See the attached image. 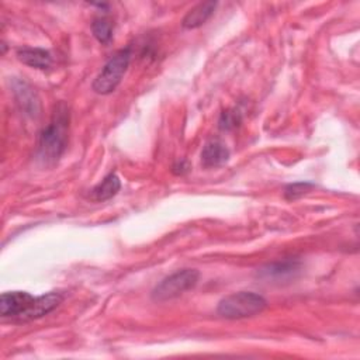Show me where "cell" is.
Wrapping results in <instances>:
<instances>
[{"label": "cell", "mask_w": 360, "mask_h": 360, "mask_svg": "<svg viewBox=\"0 0 360 360\" xmlns=\"http://www.w3.org/2000/svg\"><path fill=\"white\" fill-rule=\"evenodd\" d=\"M69 114L63 105L53 114L52 121L41 131L38 142V156L45 163L58 160L66 148Z\"/></svg>", "instance_id": "1"}, {"label": "cell", "mask_w": 360, "mask_h": 360, "mask_svg": "<svg viewBox=\"0 0 360 360\" xmlns=\"http://www.w3.org/2000/svg\"><path fill=\"white\" fill-rule=\"evenodd\" d=\"M131 51L129 48L120 49L115 52L107 63L103 66L101 72L93 82V90L98 94H110L112 93L117 86L121 83L122 76L129 65Z\"/></svg>", "instance_id": "3"}, {"label": "cell", "mask_w": 360, "mask_h": 360, "mask_svg": "<svg viewBox=\"0 0 360 360\" xmlns=\"http://www.w3.org/2000/svg\"><path fill=\"white\" fill-rule=\"evenodd\" d=\"M217 1H204L194 6L183 18L181 25L186 30H194L207 22V20L214 14Z\"/></svg>", "instance_id": "9"}, {"label": "cell", "mask_w": 360, "mask_h": 360, "mask_svg": "<svg viewBox=\"0 0 360 360\" xmlns=\"http://www.w3.org/2000/svg\"><path fill=\"white\" fill-rule=\"evenodd\" d=\"M229 159V149L218 139L207 142L201 152V163L205 167H218Z\"/></svg>", "instance_id": "8"}, {"label": "cell", "mask_w": 360, "mask_h": 360, "mask_svg": "<svg viewBox=\"0 0 360 360\" xmlns=\"http://www.w3.org/2000/svg\"><path fill=\"white\" fill-rule=\"evenodd\" d=\"M62 300H63V297L59 292H48L45 295L35 297L32 304L30 305V308L18 319L20 321L38 319V318L49 314L51 311H53L62 302Z\"/></svg>", "instance_id": "7"}, {"label": "cell", "mask_w": 360, "mask_h": 360, "mask_svg": "<svg viewBox=\"0 0 360 360\" xmlns=\"http://www.w3.org/2000/svg\"><path fill=\"white\" fill-rule=\"evenodd\" d=\"M240 122H242L240 111L236 110V108H229V110H226L221 114L219 121H218V127L224 131H231V129L236 128Z\"/></svg>", "instance_id": "14"}, {"label": "cell", "mask_w": 360, "mask_h": 360, "mask_svg": "<svg viewBox=\"0 0 360 360\" xmlns=\"http://www.w3.org/2000/svg\"><path fill=\"white\" fill-rule=\"evenodd\" d=\"M17 58L24 65L37 69H48L52 63V56L42 48H21L17 51Z\"/></svg>", "instance_id": "10"}, {"label": "cell", "mask_w": 360, "mask_h": 360, "mask_svg": "<svg viewBox=\"0 0 360 360\" xmlns=\"http://www.w3.org/2000/svg\"><path fill=\"white\" fill-rule=\"evenodd\" d=\"M14 90H15L18 103L27 111V114L37 115V112H38V98H37L34 90L31 87H28V84H25L24 82H18Z\"/></svg>", "instance_id": "12"}, {"label": "cell", "mask_w": 360, "mask_h": 360, "mask_svg": "<svg viewBox=\"0 0 360 360\" xmlns=\"http://www.w3.org/2000/svg\"><path fill=\"white\" fill-rule=\"evenodd\" d=\"M314 187L312 183L308 181H301V183H294V184H288L284 188V197L287 200H297L300 197H302L304 194H307L311 188Z\"/></svg>", "instance_id": "15"}, {"label": "cell", "mask_w": 360, "mask_h": 360, "mask_svg": "<svg viewBox=\"0 0 360 360\" xmlns=\"http://www.w3.org/2000/svg\"><path fill=\"white\" fill-rule=\"evenodd\" d=\"M34 295L25 291H10L3 292L0 298V314L1 316H17L20 318L32 304Z\"/></svg>", "instance_id": "5"}, {"label": "cell", "mask_w": 360, "mask_h": 360, "mask_svg": "<svg viewBox=\"0 0 360 360\" xmlns=\"http://www.w3.org/2000/svg\"><path fill=\"white\" fill-rule=\"evenodd\" d=\"M91 31L96 39L101 44H108L112 38V24L105 18H96L91 22Z\"/></svg>", "instance_id": "13"}, {"label": "cell", "mask_w": 360, "mask_h": 360, "mask_svg": "<svg viewBox=\"0 0 360 360\" xmlns=\"http://www.w3.org/2000/svg\"><path fill=\"white\" fill-rule=\"evenodd\" d=\"M190 170V166H188V163L186 162V160H181V162H179V163H176L174 166H173V172L176 173V174H184V173H187Z\"/></svg>", "instance_id": "16"}, {"label": "cell", "mask_w": 360, "mask_h": 360, "mask_svg": "<svg viewBox=\"0 0 360 360\" xmlns=\"http://www.w3.org/2000/svg\"><path fill=\"white\" fill-rule=\"evenodd\" d=\"M200 273L195 269L179 270L163 278L152 291V300L156 302L169 301L180 297L186 291L194 288L198 283Z\"/></svg>", "instance_id": "4"}, {"label": "cell", "mask_w": 360, "mask_h": 360, "mask_svg": "<svg viewBox=\"0 0 360 360\" xmlns=\"http://www.w3.org/2000/svg\"><path fill=\"white\" fill-rule=\"evenodd\" d=\"M267 307V301L260 294L240 291L222 298L218 304L217 314L226 319H242L260 314Z\"/></svg>", "instance_id": "2"}, {"label": "cell", "mask_w": 360, "mask_h": 360, "mask_svg": "<svg viewBox=\"0 0 360 360\" xmlns=\"http://www.w3.org/2000/svg\"><path fill=\"white\" fill-rule=\"evenodd\" d=\"M121 188V181L115 173L107 174L97 186L91 190V198L94 201H105L114 197Z\"/></svg>", "instance_id": "11"}, {"label": "cell", "mask_w": 360, "mask_h": 360, "mask_svg": "<svg viewBox=\"0 0 360 360\" xmlns=\"http://www.w3.org/2000/svg\"><path fill=\"white\" fill-rule=\"evenodd\" d=\"M301 262L297 259H284L278 262H273L262 267L257 273L260 278L264 280H274V281H284L288 278H294V276L300 271Z\"/></svg>", "instance_id": "6"}]
</instances>
